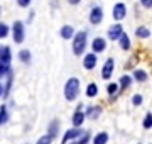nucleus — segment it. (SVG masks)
Returning a JSON list of instances; mask_svg holds the SVG:
<instances>
[{
    "instance_id": "obj_17",
    "label": "nucleus",
    "mask_w": 152,
    "mask_h": 144,
    "mask_svg": "<svg viewBox=\"0 0 152 144\" xmlns=\"http://www.w3.org/2000/svg\"><path fill=\"white\" fill-rule=\"evenodd\" d=\"M108 141H110L108 132L102 131V132H98V134H95V136H93V141H91V143H93V144H107Z\"/></svg>"
},
{
    "instance_id": "obj_12",
    "label": "nucleus",
    "mask_w": 152,
    "mask_h": 144,
    "mask_svg": "<svg viewBox=\"0 0 152 144\" xmlns=\"http://www.w3.org/2000/svg\"><path fill=\"white\" fill-rule=\"evenodd\" d=\"M85 114H86V119L90 120H96L98 117L102 115V107L100 105H90L85 109Z\"/></svg>"
},
{
    "instance_id": "obj_3",
    "label": "nucleus",
    "mask_w": 152,
    "mask_h": 144,
    "mask_svg": "<svg viewBox=\"0 0 152 144\" xmlns=\"http://www.w3.org/2000/svg\"><path fill=\"white\" fill-rule=\"evenodd\" d=\"M85 132H86V131H83L81 127H71V129H68V131L64 132V136H63V141H61V144L75 143V141H78V139L81 137Z\"/></svg>"
},
{
    "instance_id": "obj_25",
    "label": "nucleus",
    "mask_w": 152,
    "mask_h": 144,
    "mask_svg": "<svg viewBox=\"0 0 152 144\" xmlns=\"http://www.w3.org/2000/svg\"><path fill=\"white\" fill-rule=\"evenodd\" d=\"M118 90H120V85L115 83V82H112V83L107 85V93H108L110 97H115V95L118 93Z\"/></svg>"
},
{
    "instance_id": "obj_4",
    "label": "nucleus",
    "mask_w": 152,
    "mask_h": 144,
    "mask_svg": "<svg viewBox=\"0 0 152 144\" xmlns=\"http://www.w3.org/2000/svg\"><path fill=\"white\" fill-rule=\"evenodd\" d=\"M12 37L17 44H22L26 39V31H24V22L22 21H15L12 26Z\"/></svg>"
},
{
    "instance_id": "obj_28",
    "label": "nucleus",
    "mask_w": 152,
    "mask_h": 144,
    "mask_svg": "<svg viewBox=\"0 0 152 144\" xmlns=\"http://www.w3.org/2000/svg\"><path fill=\"white\" fill-rule=\"evenodd\" d=\"M53 141H54V139L51 137L49 134H44V136H41V137L37 139V143L36 144H53Z\"/></svg>"
},
{
    "instance_id": "obj_13",
    "label": "nucleus",
    "mask_w": 152,
    "mask_h": 144,
    "mask_svg": "<svg viewBox=\"0 0 152 144\" xmlns=\"http://www.w3.org/2000/svg\"><path fill=\"white\" fill-rule=\"evenodd\" d=\"M85 119H86V114L83 110H75L73 117H71V124H73V127H81L83 124H85Z\"/></svg>"
},
{
    "instance_id": "obj_14",
    "label": "nucleus",
    "mask_w": 152,
    "mask_h": 144,
    "mask_svg": "<svg viewBox=\"0 0 152 144\" xmlns=\"http://www.w3.org/2000/svg\"><path fill=\"white\" fill-rule=\"evenodd\" d=\"M59 36L64 41H69V39H75V36H76V32H75V27L73 26H69V24H66V26H63L61 27V31H59Z\"/></svg>"
},
{
    "instance_id": "obj_8",
    "label": "nucleus",
    "mask_w": 152,
    "mask_h": 144,
    "mask_svg": "<svg viewBox=\"0 0 152 144\" xmlns=\"http://www.w3.org/2000/svg\"><path fill=\"white\" fill-rule=\"evenodd\" d=\"M113 71H115V60L113 58H108V60L105 61L103 68H102V78L103 80H110Z\"/></svg>"
},
{
    "instance_id": "obj_29",
    "label": "nucleus",
    "mask_w": 152,
    "mask_h": 144,
    "mask_svg": "<svg viewBox=\"0 0 152 144\" xmlns=\"http://www.w3.org/2000/svg\"><path fill=\"white\" fill-rule=\"evenodd\" d=\"M142 102H144V97H142L140 93H135L134 97H132V105L134 107H140Z\"/></svg>"
},
{
    "instance_id": "obj_31",
    "label": "nucleus",
    "mask_w": 152,
    "mask_h": 144,
    "mask_svg": "<svg viewBox=\"0 0 152 144\" xmlns=\"http://www.w3.org/2000/svg\"><path fill=\"white\" fill-rule=\"evenodd\" d=\"M140 4L144 9H152V0H140Z\"/></svg>"
},
{
    "instance_id": "obj_22",
    "label": "nucleus",
    "mask_w": 152,
    "mask_h": 144,
    "mask_svg": "<svg viewBox=\"0 0 152 144\" xmlns=\"http://www.w3.org/2000/svg\"><path fill=\"white\" fill-rule=\"evenodd\" d=\"M118 44H120V49H124V51H129L132 48V43H130V37L127 36V34H124L122 37H120L118 41Z\"/></svg>"
},
{
    "instance_id": "obj_33",
    "label": "nucleus",
    "mask_w": 152,
    "mask_h": 144,
    "mask_svg": "<svg viewBox=\"0 0 152 144\" xmlns=\"http://www.w3.org/2000/svg\"><path fill=\"white\" fill-rule=\"evenodd\" d=\"M32 19H34V12H31V14H29V17H27V24L32 22Z\"/></svg>"
},
{
    "instance_id": "obj_5",
    "label": "nucleus",
    "mask_w": 152,
    "mask_h": 144,
    "mask_svg": "<svg viewBox=\"0 0 152 144\" xmlns=\"http://www.w3.org/2000/svg\"><path fill=\"white\" fill-rule=\"evenodd\" d=\"M124 27H122V24H112L107 31V36H108L110 41H120V37L124 36Z\"/></svg>"
},
{
    "instance_id": "obj_11",
    "label": "nucleus",
    "mask_w": 152,
    "mask_h": 144,
    "mask_svg": "<svg viewBox=\"0 0 152 144\" xmlns=\"http://www.w3.org/2000/svg\"><path fill=\"white\" fill-rule=\"evenodd\" d=\"M105 49H107V41H105V37H95L91 41V53L100 54Z\"/></svg>"
},
{
    "instance_id": "obj_34",
    "label": "nucleus",
    "mask_w": 152,
    "mask_h": 144,
    "mask_svg": "<svg viewBox=\"0 0 152 144\" xmlns=\"http://www.w3.org/2000/svg\"><path fill=\"white\" fill-rule=\"evenodd\" d=\"M137 144H142V143H137Z\"/></svg>"
},
{
    "instance_id": "obj_6",
    "label": "nucleus",
    "mask_w": 152,
    "mask_h": 144,
    "mask_svg": "<svg viewBox=\"0 0 152 144\" xmlns=\"http://www.w3.org/2000/svg\"><path fill=\"white\" fill-rule=\"evenodd\" d=\"M103 9L100 5L93 7L91 10H90V24H93V26H98V24H102V21H103Z\"/></svg>"
},
{
    "instance_id": "obj_24",
    "label": "nucleus",
    "mask_w": 152,
    "mask_h": 144,
    "mask_svg": "<svg viewBox=\"0 0 152 144\" xmlns=\"http://www.w3.org/2000/svg\"><path fill=\"white\" fill-rule=\"evenodd\" d=\"M7 122H9V109H7L5 104H2V107H0V124L4 126Z\"/></svg>"
},
{
    "instance_id": "obj_7",
    "label": "nucleus",
    "mask_w": 152,
    "mask_h": 144,
    "mask_svg": "<svg viewBox=\"0 0 152 144\" xmlns=\"http://www.w3.org/2000/svg\"><path fill=\"white\" fill-rule=\"evenodd\" d=\"M112 15H113L115 21H122L127 17V5H125L124 2H117L112 9Z\"/></svg>"
},
{
    "instance_id": "obj_16",
    "label": "nucleus",
    "mask_w": 152,
    "mask_h": 144,
    "mask_svg": "<svg viewBox=\"0 0 152 144\" xmlns=\"http://www.w3.org/2000/svg\"><path fill=\"white\" fill-rule=\"evenodd\" d=\"M59 127H61V122L58 120V119H53V120L49 122L48 134H49L53 139H56V137H58V134H59Z\"/></svg>"
},
{
    "instance_id": "obj_21",
    "label": "nucleus",
    "mask_w": 152,
    "mask_h": 144,
    "mask_svg": "<svg viewBox=\"0 0 152 144\" xmlns=\"http://www.w3.org/2000/svg\"><path fill=\"white\" fill-rule=\"evenodd\" d=\"M17 58L24 63V65H29L31 63V60H32V56H31V51L29 49H22L19 51V54H17Z\"/></svg>"
},
{
    "instance_id": "obj_20",
    "label": "nucleus",
    "mask_w": 152,
    "mask_h": 144,
    "mask_svg": "<svg viewBox=\"0 0 152 144\" xmlns=\"http://www.w3.org/2000/svg\"><path fill=\"white\" fill-rule=\"evenodd\" d=\"M135 36L140 39H147L151 37V31H149V27H145V26H139V27L135 29Z\"/></svg>"
},
{
    "instance_id": "obj_1",
    "label": "nucleus",
    "mask_w": 152,
    "mask_h": 144,
    "mask_svg": "<svg viewBox=\"0 0 152 144\" xmlns=\"http://www.w3.org/2000/svg\"><path fill=\"white\" fill-rule=\"evenodd\" d=\"M71 46H73L75 56H83L85 54L86 46H88V32L86 31H78L76 36H75V39L71 41Z\"/></svg>"
},
{
    "instance_id": "obj_27",
    "label": "nucleus",
    "mask_w": 152,
    "mask_h": 144,
    "mask_svg": "<svg viewBox=\"0 0 152 144\" xmlns=\"http://www.w3.org/2000/svg\"><path fill=\"white\" fill-rule=\"evenodd\" d=\"M9 32H10V27H9L5 22H2V24H0V37L5 39L7 36H9Z\"/></svg>"
},
{
    "instance_id": "obj_15",
    "label": "nucleus",
    "mask_w": 152,
    "mask_h": 144,
    "mask_svg": "<svg viewBox=\"0 0 152 144\" xmlns=\"http://www.w3.org/2000/svg\"><path fill=\"white\" fill-rule=\"evenodd\" d=\"M7 82L5 85L2 83V87H0V95H2V98L5 100L7 97H9V93H10V88H12V83H14V75H10L9 78H5Z\"/></svg>"
},
{
    "instance_id": "obj_26",
    "label": "nucleus",
    "mask_w": 152,
    "mask_h": 144,
    "mask_svg": "<svg viewBox=\"0 0 152 144\" xmlns=\"http://www.w3.org/2000/svg\"><path fill=\"white\" fill-rule=\"evenodd\" d=\"M142 127L144 129H152V112H147L144 120H142Z\"/></svg>"
},
{
    "instance_id": "obj_9",
    "label": "nucleus",
    "mask_w": 152,
    "mask_h": 144,
    "mask_svg": "<svg viewBox=\"0 0 152 144\" xmlns=\"http://www.w3.org/2000/svg\"><path fill=\"white\" fill-rule=\"evenodd\" d=\"M96 65H98L96 54H95V53H86V54H85V58H83V68H85V70H88V71H91Z\"/></svg>"
},
{
    "instance_id": "obj_35",
    "label": "nucleus",
    "mask_w": 152,
    "mask_h": 144,
    "mask_svg": "<svg viewBox=\"0 0 152 144\" xmlns=\"http://www.w3.org/2000/svg\"><path fill=\"white\" fill-rule=\"evenodd\" d=\"M26 144H29V143H26Z\"/></svg>"
},
{
    "instance_id": "obj_23",
    "label": "nucleus",
    "mask_w": 152,
    "mask_h": 144,
    "mask_svg": "<svg viewBox=\"0 0 152 144\" xmlns=\"http://www.w3.org/2000/svg\"><path fill=\"white\" fill-rule=\"evenodd\" d=\"M85 93H86L88 98H95L98 95V85L96 83H90L86 87V90H85Z\"/></svg>"
},
{
    "instance_id": "obj_30",
    "label": "nucleus",
    "mask_w": 152,
    "mask_h": 144,
    "mask_svg": "<svg viewBox=\"0 0 152 144\" xmlns=\"http://www.w3.org/2000/svg\"><path fill=\"white\" fill-rule=\"evenodd\" d=\"M31 2H32V0H17V5L22 7V9H26V7L31 5Z\"/></svg>"
},
{
    "instance_id": "obj_36",
    "label": "nucleus",
    "mask_w": 152,
    "mask_h": 144,
    "mask_svg": "<svg viewBox=\"0 0 152 144\" xmlns=\"http://www.w3.org/2000/svg\"><path fill=\"white\" fill-rule=\"evenodd\" d=\"M151 144H152V143H151Z\"/></svg>"
},
{
    "instance_id": "obj_10",
    "label": "nucleus",
    "mask_w": 152,
    "mask_h": 144,
    "mask_svg": "<svg viewBox=\"0 0 152 144\" xmlns=\"http://www.w3.org/2000/svg\"><path fill=\"white\" fill-rule=\"evenodd\" d=\"M12 61V51L9 46H2L0 48V66H9Z\"/></svg>"
},
{
    "instance_id": "obj_2",
    "label": "nucleus",
    "mask_w": 152,
    "mask_h": 144,
    "mask_svg": "<svg viewBox=\"0 0 152 144\" xmlns=\"http://www.w3.org/2000/svg\"><path fill=\"white\" fill-rule=\"evenodd\" d=\"M80 95V80L76 76H71L64 85V98L68 102H75Z\"/></svg>"
},
{
    "instance_id": "obj_19",
    "label": "nucleus",
    "mask_w": 152,
    "mask_h": 144,
    "mask_svg": "<svg viewBox=\"0 0 152 144\" xmlns=\"http://www.w3.org/2000/svg\"><path fill=\"white\" fill-rule=\"evenodd\" d=\"M132 80H134V78H132L130 75H124V76H120V80H118L120 90H122V92H125V90L132 85Z\"/></svg>"
},
{
    "instance_id": "obj_18",
    "label": "nucleus",
    "mask_w": 152,
    "mask_h": 144,
    "mask_svg": "<svg viewBox=\"0 0 152 144\" xmlns=\"http://www.w3.org/2000/svg\"><path fill=\"white\" fill-rule=\"evenodd\" d=\"M132 78H134L135 82H139V83H144V82H147L149 75H147V71H144V70H140V68H137V70H134Z\"/></svg>"
},
{
    "instance_id": "obj_32",
    "label": "nucleus",
    "mask_w": 152,
    "mask_h": 144,
    "mask_svg": "<svg viewBox=\"0 0 152 144\" xmlns=\"http://www.w3.org/2000/svg\"><path fill=\"white\" fill-rule=\"evenodd\" d=\"M81 0H68V4H71V5H78Z\"/></svg>"
}]
</instances>
